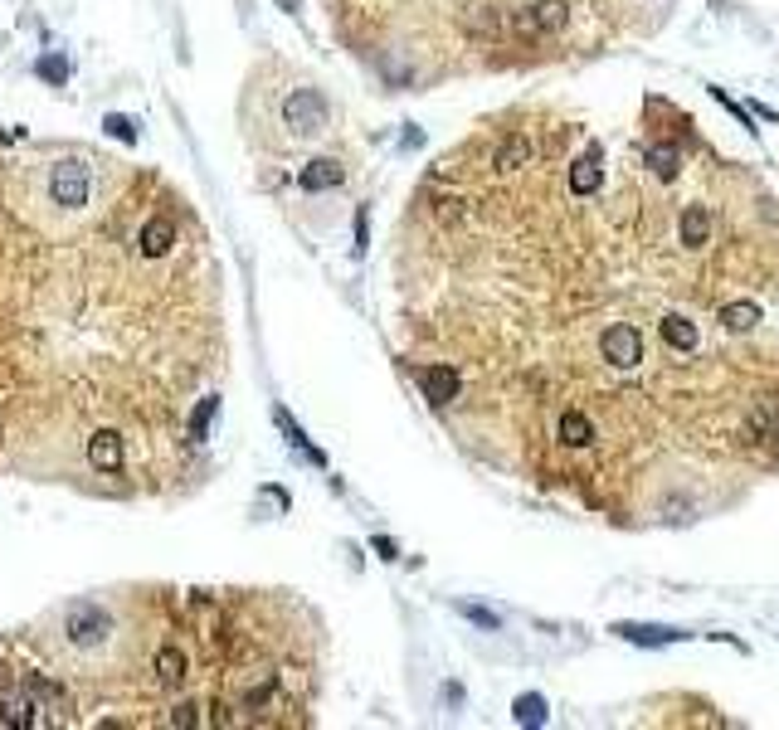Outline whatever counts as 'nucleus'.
<instances>
[{
  "label": "nucleus",
  "mask_w": 779,
  "mask_h": 730,
  "mask_svg": "<svg viewBox=\"0 0 779 730\" xmlns=\"http://www.w3.org/2000/svg\"><path fill=\"white\" fill-rule=\"evenodd\" d=\"M97 200V166L88 157H59L45 171V205L54 215L74 219V215H88Z\"/></svg>",
  "instance_id": "f257e3e1"
},
{
  "label": "nucleus",
  "mask_w": 779,
  "mask_h": 730,
  "mask_svg": "<svg viewBox=\"0 0 779 730\" xmlns=\"http://www.w3.org/2000/svg\"><path fill=\"white\" fill-rule=\"evenodd\" d=\"M112 634V613L103 609V603L83 599V603H68L64 609V643L68 648H97V643H108Z\"/></svg>",
  "instance_id": "f03ea898"
},
{
  "label": "nucleus",
  "mask_w": 779,
  "mask_h": 730,
  "mask_svg": "<svg viewBox=\"0 0 779 730\" xmlns=\"http://www.w3.org/2000/svg\"><path fill=\"white\" fill-rule=\"evenodd\" d=\"M282 122H288L292 132H322L327 127V97L317 88H292L282 97Z\"/></svg>",
  "instance_id": "7ed1b4c3"
},
{
  "label": "nucleus",
  "mask_w": 779,
  "mask_h": 730,
  "mask_svg": "<svg viewBox=\"0 0 779 730\" xmlns=\"http://www.w3.org/2000/svg\"><path fill=\"white\" fill-rule=\"evenodd\" d=\"M600 350H604L609 365H619V370H633V365L643 360V336H639V327H629V321H614V327H604Z\"/></svg>",
  "instance_id": "20e7f679"
},
{
  "label": "nucleus",
  "mask_w": 779,
  "mask_h": 730,
  "mask_svg": "<svg viewBox=\"0 0 779 730\" xmlns=\"http://www.w3.org/2000/svg\"><path fill=\"white\" fill-rule=\"evenodd\" d=\"M565 20H570V5H565V0H536L531 10L517 15V30L521 35H556Z\"/></svg>",
  "instance_id": "39448f33"
},
{
  "label": "nucleus",
  "mask_w": 779,
  "mask_h": 730,
  "mask_svg": "<svg viewBox=\"0 0 779 730\" xmlns=\"http://www.w3.org/2000/svg\"><path fill=\"white\" fill-rule=\"evenodd\" d=\"M419 390L434 404H453V400H458V390H463V380H458L453 365H424V370H419Z\"/></svg>",
  "instance_id": "423d86ee"
},
{
  "label": "nucleus",
  "mask_w": 779,
  "mask_h": 730,
  "mask_svg": "<svg viewBox=\"0 0 779 730\" xmlns=\"http://www.w3.org/2000/svg\"><path fill=\"white\" fill-rule=\"evenodd\" d=\"M297 180H302V190H312V195H317V190H336L346 180V166L332 161V157H317V161L302 166V176H297Z\"/></svg>",
  "instance_id": "0eeeda50"
},
{
  "label": "nucleus",
  "mask_w": 779,
  "mask_h": 730,
  "mask_svg": "<svg viewBox=\"0 0 779 730\" xmlns=\"http://www.w3.org/2000/svg\"><path fill=\"white\" fill-rule=\"evenodd\" d=\"M137 244H141V259H166V254H171V244H176V224L171 219H147V224H141V238H137Z\"/></svg>",
  "instance_id": "6e6552de"
},
{
  "label": "nucleus",
  "mask_w": 779,
  "mask_h": 730,
  "mask_svg": "<svg viewBox=\"0 0 779 730\" xmlns=\"http://www.w3.org/2000/svg\"><path fill=\"white\" fill-rule=\"evenodd\" d=\"M614 634L629 638V643H639V648H662V643L687 638L682 628H658V624H614Z\"/></svg>",
  "instance_id": "1a4fd4ad"
},
{
  "label": "nucleus",
  "mask_w": 779,
  "mask_h": 730,
  "mask_svg": "<svg viewBox=\"0 0 779 730\" xmlns=\"http://www.w3.org/2000/svg\"><path fill=\"white\" fill-rule=\"evenodd\" d=\"M88 462L97 472H118L122 468V439L112 429H103V433H93L88 439Z\"/></svg>",
  "instance_id": "9d476101"
},
{
  "label": "nucleus",
  "mask_w": 779,
  "mask_h": 730,
  "mask_svg": "<svg viewBox=\"0 0 779 730\" xmlns=\"http://www.w3.org/2000/svg\"><path fill=\"white\" fill-rule=\"evenodd\" d=\"M600 180H604L600 151H585V157L570 166V190H575V195H594V190H600Z\"/></svg>",
  "instance_id": "9b49d317"
},
{
  "label": "nucleus",
  "mask_w": 779,
  "mask_h": 730,
  "mask_svg": "<svg viewBox=\"0 0 779 730\" xmlns=\"http://www.w3.org/2000/svg\"><path fill=\"white\" fill-rule=\"evenodd\" d=\"M677 229H682V244L687 248H702L706 238H712V209H706V205H687Z\"/></svg>",
  "instance_id": "f8f14e48"
},
{
  "label": "nucleus",
  "mask_w": 779,
  "mask_h": 730,
  "mask_svg": "<svg viewBox=\"0 0 779 730\" xmlns=\"http://www.w3.org/2000/svg\"><path fill=\"white\" fill-rule=\"evenodd\" d=\"M643 161H648V171H653L658 180H672L677 166H682V157H677L672 142H648V147H643Z\"/></svg>",
  "instance_id": "ddd939ff"
},
{
  "label": "nucleus",
  "mask_w": 779,
  "mask_h": 730,
  "mask_svg": "<svg viewBox=\"0 0 779 730\" xmlns=\"http://www.w3.org/2000/svg\"><path fill=\"white\" fill-rule=\"evenodd\" d=\"M658 331H662V341H668V350H682V356H687V350H697V341H702L697 327H692L687 317H662Z\"/></svg>",
  "instance_id": "4468645a"
},
{
  "label": "nucleus",
  "mask_w": 779,
  "mask_h": 730,
  "mask_svg": "<svg viewBox=\"0 0 779 730\" xmlns=\"http://www.w3.org/2000/svg\"><path fill=\"white\" fill-rule=\"evenodd\" d=\"M560 443H570V448H585V443H594V424H589V414L565 410V414H560Z\"/></svg>",
  "instance_id": "2eb2a0df"
},
{
  "label": "nucleus",
  "mask_w": 779,
  "mask_h": 730,
  "mask_svg": "<svg viewBox=\"0 0 779 730\" xmlns=\"http://www.w3.org/2000/svg\"><path fill=\"white\" fill-rule=\"evenodd\" d=\"M531 161V142L527 137H502V147H497V157H492V166H497V171H517V166H527Z\"/></svg>",
  "instance_id": "dca6fc26"
},
{
  "label": "nucleus",
  "mask_w": 779,
  "mask_h": 730,
  "mask_svg": "<svg viewBox=\"0 0 779 730\" xmlns=\"http://www.w3.org/2000/svg\"><path fill=\"white\" fill-rule=\"evenodd\" d=\"M156 677H161L166 686H180V682H186V653H180V648H161V653H156Z\"/></svg>",
  "instance_id": "f3484780"
},
{
  "label": "nucleus",
  "mask_w": 779,
  "mask_h": 730,
  "mask_svg": "<svg viewBox=\"0 0 779 730\" xmlns=\"http://www.w3.org/2000/svg\"><path fill=\"white\" fill-rule=\"evenodd\" d=\"M755 321H760L755 302H726V307H721V327H726V331H750Z\"/></svg>",
  "instance_id": "a211bd4d"
},
{
  "label": "nucleus",
  "mask_w": 779,
  "mask_h": 730,
  "mask_svg": "<svg viewBox=\"0 0 779 730\" xmlns=\"http://www.w3.org/2000/svg\"><path fill=\"white\" fill-rule=\"evenodd\" d=\"M273 419H278V424H282V433H288V443H292V448H297V453H302V458H312V462H317V468H322V462H327V458L317 453V448L307 443V433H302V429L292 424V414H288V410H273Z\"/></svg>",
  "instance_id": "6ab92c4d"
},
{
  "label": "nucleus",
  "mask_w": 779,
  "mask_h": 730,
  "mask_svg": "<svg viewBox=\"0 0 779 730\" xmlns=\"http://www.w3.org/2000/svg\"><path fill=\"white\" fill-rule=\"evenodd\" d=\"M512 715L521 725H546V696H536V692H527V696H517V706H512Z\"/></svg>",
  "instance_id": "aec40b11"
},
{
  "label": "nucleus",
  "mask_w": 779,
  "mask_h": 730,
  "mask_svg": "<svg viewBox=\"0 0 779 730\" xmlns=\"http://www.w3.org/2000/svg\"><path fill=\"white\" fill-rule=\"evenodd\" d=\"M458 613L467 624H477V628H487V634H497V613L492 609H483V603H467V599H458Z\"/></svg>",
  "instance_id": "412c9836"
},
{
  "label": "nucleus",
  "mask_w": 779,
  "mask_h": 730,
  "mask_svg": "<svg viewBox=\"0 0 779 730\" xmlns=\"http://www.w3.org/2000/svg\"><path fill=\"white\" fill-rule=\"evenodd\" d=\"M39 78H49L54 88H64V83H68V64L59 59V54H49V59H39Z\"/></svg>",
  "instance_id": "4be33fe9"
},
{
  "label": "nucleus",
  "mask_w": 779,
  "mask_h": 730,
  "mask_svg": "<svg viewBox=\"0 0 779 730\" xmlns=\"http://www.w3.org/2000/svg\"><path fill=\"white\" fill-rule=\"evenodd\" d=\"M215 410H220V400H200V410H195V419H190V439H205V429H210V419H215Z\"/></svg>",
  "instance_id": "5701e85b"
},
{
  "label": "nucleus",
  "mask_w": 779,
  "mask_h": 730,
  "mask_svg": "<svg viewBox=\"0 0 779 730\" xmlns=\"http://www.w3.org/2000/svg\"><path fill=\"white\" fill-rule=\"evenodd\" d=\"M103 127H108L112 137H122V142H137V122H132V117H118V112H112Z\"/></svg>",
  "instance_id": "b1692460"
},
{
  "label": "nucleus",
  "mask_w": 779,
  "mask_h": 730,
  "mask_svg": "<svg viewBox=\"0 0 779 730\" xmlns=\"http://www.w3.org/2000/svg\"><path fill=\"white\" fill-rule=\"evenodd\" d=\"M166 725H200V706H190V701H186V706H176L171 715H166Z\"/></svg>",
  "instance_id": "393cba45"
},
{
  "label": "nucleus",
  "mask_w": 779,
  "mask_h": 730,
  "mask_svg": "<svg viewBox=\"0 0 779 730\" xmlns=\"http://www.w3.org/2000/svg\"><path fill=\"white\" fill-rule=\"evenodd\" d=\"M375 551L385 555V560H395V541H385V536H375Z\"/></svg>",
  "instance_id": "a878e982"
},
{
  "label": "nucleus",
  "mask_w": 779,
  "mask_h": 730,
  "mask_svg": "<svg viewBox=\"0 0 779 730\" xmlns=\"http://www.w3.org/2000/svg\"><path fill=\"white\" fill-rule=\"evenodd\" d=\"M0 686H5V667H0Z\"/></svg>",
  "instance_id": "bb28decb"
}]
</instances>
